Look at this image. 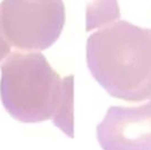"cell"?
<instances>
[{
	"mask_svg": "<svg viewBox=\"0 0 151 150\" xmlns=\"http://www.w3.org/2000/svg\"><path fill=\"white\" fill-rule=\"evenodd\" d=\"M0 16L7 40L22 52L53 46L66 22L63 0H2Z\"/></svg>",
	"mask_w": 151,
	"mask_h": 150,
	"instance_id": "3",
	"label": "cell"
},
{
	"mask_svg": "<svg viewBox=\"0 0 151 150\" xmlns=\"http://www.w3.org/2000/svg\"><path fill=\"white\" fill-rule=\"evenodd\" d=\"M0 99L22 123L52 121L74 137V75L62 77L40 52L14 50L0 65Z\"/></svg>",
	"mask_w": 151,
	"mask_h": 150,
	"instance_id": "1",
	"label": "cell"
},
{
	"mask_svg": "<svg viewBox=\"0 0 151 150\" xmlns=\"http://www.w3.org/2000/svg\"><path fill=\"white\" fill-rule=\"evenodd\" d=\"M121 18L118 0H86L85 32L100 29Z\"/></svg>",
	"mask_w": 151,
	"mask_h": 150,
	"instance_id": "5",
	"label": "cell"
},
{
	"mask_svg": "<svg viewBox=\"0 0 151 150\" xmlns=\"http://www.w3.org/2000/svg\"><path fill=\"white\" fill-rule=\"evenodd\" d=\"M12 46H11L9 42L7 40L5 34H4V29H2V24H1V16H0V65L2 64V62L5 61L8 55L12 52L11 50Z\"/></svg>",
	"mask_w": 151,
	"mask_h": 150,
	"instance_id": "6",
	"label": "cell"
},
{
	"mask_svg": "<svg viewBox=\"0 0 151 150\" xmlns=\"http://www.w3.org/2000/svg\"><path fill=\"white\" fill-rule=\"evenodd\" d=\"M86 64L111 97L125 102L151 99V29L118 20L86 40Z\"/></svg>",
	"mask_w": 151,
	"mask_h": 150,
	"instance_id": "2",
	"label": "cell"
},
{
	"mask_svg": "<svg viewBox=\"0 0 151 150\" xmlns=\"http://www.w3.org/2000/svg\"><path fill=\"white\" fill-rule=\"evenodd\" d=\"M103 150H151V99L133 105H113L96 127Z\"/></svg>",
	"mask_w": 151,
	"mask_h": 150,
	"instance_id": "4",
	"label": "cell"
}]
</instances>
